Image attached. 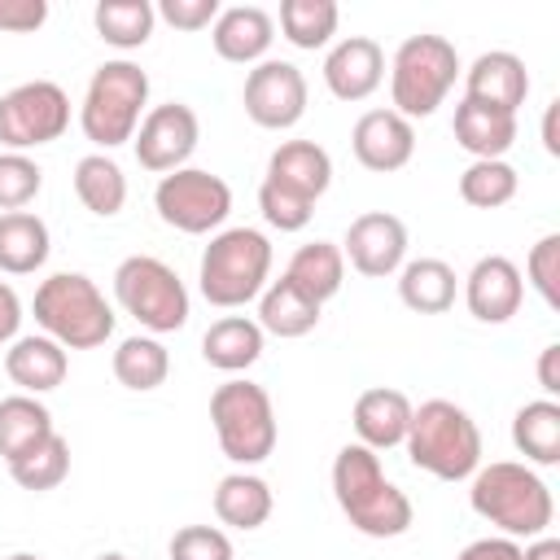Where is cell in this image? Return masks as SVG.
<instances>
[{
    "instance_id": "60d3db41",
    "label": "cell",
    "mask_w": 560,
    "mask_h": 560,
    "mask_svg": "<svg viewBox=\"0 0 560 560\" xmlns=\"http://www.w3.org/2000/svg\"><path fill=\"white\" fill-rule=\"evenodd\" d=\"M166 551H171V560H236L232 538L223 529H214V525H184V529H175Z\"/></svg>"
},
{
    "instance_id": "f6af8a7d",
    "label": "cell",
    "mask_w": 560,
    "mask_h": 560,
    "mask_svg": "<svg viewBox=\"0 0 560 560\" xmlns=\"http://www.w3.org/2000/svg\"><path fill=\"white\" fill-rule=\"evenodd\" d=\"M18 328H22V302H18V293L0 280V346L18 341Z\"/></svg>"
},
{
    "instance_id": "ab89813d",
    "label": "cell",
    "mask_w": 560,
    "mask_h": 560,
    "mask_svg": "<svg viewBox=\"0 0 560 560\" xmlns=\"http://www.w3.org/2000/svg\"><path fill=\"white\" fill-rule=\"evenodd\" d=\"M525 276H529V284L538 289V298H542L551 311H560V232H547V236L529 249Z\"/></svg>"
},
{
    "instance_id": "d6986e66",
    "label": "cell",
    "mask_w": 560,
    "mask_h": 560,
    "mask_svg": "<svg viewBox=\"0 0 560 560\" xmlns=\"http://www.w3.org/2000/svg\"><path fill=\"white\" fill-rule=\"evenodd\" d=\"M464 96L477 101V105H494V109H508L516 114L529 96V70L516 52L508 48H494V52H481L472 66H468V79H464Z\"/></svg>"
},
{
    "instance_id": "8fae6325",
    "label": "cell",
    "mask_w": 560,
    "mask_h": 560,
    "mask_svg": "<svg viewBox=\"0 0 560 560\" xmlns=\"http://www.w3.org/2000/svg\"><path fill=\"white\" fill-rule=\"evenodd\" d=\"M70 127V96L52 79L18 83L0 96V144L9 153H26L61 140Z\"/></svg>"
},
{
    "instance_id": "7c38bea8",
    "label": "cell",
    "mask_w": 560,
    "mask_h": 560,
    "mask_svg": "<svg viewBox=\"0 0 560 560\" xmlns=\"http://www.w3.org/2000/svg\"><path fill=\"white\" fill-rule=\"evenodd\" d=\"M245 114L262 131H289L306 114V74L293 61L267 57L245 74Z\"/></svg>"
},
{
    "instance_id": "7dc6e473",
    "label": "cell",
    "mask_w": 560,
    "mask_h": 560,
    "mask_svg": "<svg viewBox=\"0 0 560 560\" xmlns=\"http://www.w3.org/2000/svg\"><path fill=\"white\" fill-rule=\"evenodd\" d=\"M521 560H560V538H534L529 547H521Z\"/></svg>"
},
{
    "instance_id": "7402d4cb",
    "label": "cell",
    "mask_w": 560,
    "mask_h": 560,
    "mask_svg": "<svg viewBox=\"0 0 560 560\" xmlns=\"http://www.w3.org/2000/svg\"><path fill=\"white\" fill-rule=\"evenodd\" d=\"M455 144L464 153H472V162H490V158H503L512 144H516V114L508 109H494V105H477V101H459L455 105Z\"/></svg>"
},
{
    "instance_id": "ee69618b",
    "label": "cell",
    "mask_w": 560,
    "mask_h": 560,
    "mask_svg": "<svg viewBox=\"0 0 560 560\" xmlns=\"http://www.w3.org/2000/svg\"><path fill=\"white\" fill-rule=\"evenodd\" d=\"M455 560H521V542L516 538H477V542H468Z\"/></svg>"
},
{
    "instance_id": "8992f818",
    "label": "cell",
    "mask_w": 560,
    "mask_h": 560,
    "mask_svg": "<svg viewBox=\"0 0 560 560\" xmlns=\"http://www.w3.org/2000/svg\"><path fill=\"white\" fill-rule=\"evenodd\" d=\"M144 105H149V74L136 61L118 57L92 70L83 105H79V127L92 144L118 149L136 136Z\"/></svg>"
},
{
    "instance_id": "f1b7e54d",
    "label": "cell",
    "mask_w": 560,
    "mask_h": 560,
    "mask_svg": "<svg viewBox=\"0 0 560 560\" xmlns=\"http://www.w3.org/2000/svg\"><path fill=\"white\" fill-rule=\"evenodd\" d=\"M512 446L529 464H560V402L556 398H534L512 416Z\"/></svg>"
},
{
    "instance_id": "3957f363",
    "label": "cell",
    "mask_w": 560,
    "mask_h": 560,
    "mask_svg": "<svg viewBox=\"0 0 560 560\" xmlns=\"http://www.w3.org/2000/svg\"><path fill=\"white\" fill-rule=\"evenodd\" d=\"M402 446H407V459L438 481H464L481 468V429L451 398H429L411 407Z\"/></svg>"
},
{
    "instance_id": "8d00e7d4",
    "label": "cell",
    "mask_w": 560,
    "mask_h": 560,
    "mask_svg": "<svg viewBox=\"0 0 560 560\" xmlns=\"http://www.w3.org/2000/svg\"><path fill=\"white\" fill-rule=\"evenodd\" d=\"M521 188V175L512 162L503 158H490V162H472L464 175H459V197L472 206V210H499L516 197Z\"/></svg>"
},
{
    "instance_id": "30bf717a",
    "label": "cell",
    "mask_w": 560,
    "mask_h": 560,
    "mask_svg": "<svg viewBox=\"0 0 560 560\" xmlns=\"http://www.w3.org/2000/svg\"><path fill=\"white\" fill-rule=\"evenodd\" d=\"M153 210L166 228L188 232V236H206V232L223 228V219L232 214V188H228V179H219L201 166H179V171L158 179Z\"/></svg>"
},
{
    "instance_id": "836d02e7",
    "label": "cell",
    "mask_w": 560,
    "mask_h": 560,
    "mask_svg": "<svg viewBox=\"0 0 560 560\" xmlns=\"http://www.w3.org/2000/svg\"><path fill=\"white\" fill-rule=\"evenodd\" d=\"M153 22H158V13H153L149 0H101V4L92 9L96 35H101L105 44L122 48V52L144 48L149 35H153Z\"/></svg>"
},
{
    "instance_id": "7a4b0ae2",
    "label": "cell",
    "mask_w": 560,
    "mask_h": 560,
    "mask_svg": "<svg viewBox=\"0 0 560 560\" xmlns=\"http://www.w3.org/2000/svg\"><path fill=\"white\" fill-rule=\"evenodd\" d=\"M468 503L481 521L503 529V538H542L556 516V499L547 481L516 459H494L472 472Z\"/></svg>"
},
{
    "instance_id": "c3c4849f",
    "label": "cell",
    "mask_w": 560,
    "mask_h": 560,
    "mask_svg": "<svg viewBox=\"0 0 560 560\" xmlns=\"http://www.w3.org/2000/svg\"><path fill=\"white\" fill-rule=\"evenodd\" d=\"M556 114H560V101H551L547 114H542V149H547L551 158L560 153V140H556Z\"/></svg>"
},
{
    "instance_id": "1f68e13d",
    "label": "cell",
    "mask_w": 560,
    "mask_h": 560,
    "mask_svg": "<svg viewBox=\"0 0 560 560\" xmlns=\"http://www.w3.org/2000/svg\"><path fill=\"white\" fill-rule=\"evenodd\" d=\"M52 433V411L35 394H9L0 398V459H18L39 438Z\"/></svg>"
},
{
    "instance_id": "ffe728a7",
    "label": "cell",
    "mask_w": 560,
    "mask_h": 560,
    "mask_svg": "<svg viewBox=\"0 0 560 560\" xmlns=\"http://www.w3.org/2000/svg\"><path fill=\"white\" fill-rule=\"evenodd\" d=\"M350 424H354V433H359V446H368V451L402 446L407 424H411V398H407L402 389L372 385V389H363V394L354 398Z\"/></svg>"
},
{
    "instance_id": "9c48e42d",
    "label": "cell",
    "mask_w": 560,
    "mask_h": 560,
    "mask_svg": "<svg viewBox=\"0 0 560 560\" xmlns=\"http://www.w3.org/2000/svg\"><path fill=\"white\" fill-rule=\"evenodd\" d=\"M114 298L153 337L179 332L188 324V289L175 276V267H166L153 254H131V258L118 262V271H114Z\"/></svg>"
},
{
    "instance_id": "603a6c76",
    "label": "cell",
    "mask_w": 560,
    "mask_h": 560,
    "mask_svg": "<svg viewBox=\"0 0 560 560\" xmlns=\"http://www.w3.org/2000/svg\"><path fill=\"white\" fill-rule=\"evenodd\" d=\"M4 372L9 381L22 389V394H48L66 381L70 372V359H66V346H57L52 337L35 332V337H18L9 341L4 350Z\"/></svg>"
},
{
    "instance_id": "9a60e30c",
    "label": "cell",
    "mask_w": 560,
    "mask_h": 560,
    "mask_svg": "<svg viewBox=\"0 0 560 560\" xmlns=\"http://www.w3.org/2000/svg\"><path fill=\"white\" fill-rule=\"evenodd\" d=\"M521 298H525V276L503 254L477 258L472 271L464 276V302L481 324H508L521 311Z\"/></svg>"
},
{
    "instance_id": "f907efd6",
    "label": "cell",
    "mask_w": 560,
    "mask_h": 560,
    "mask_svg": "<svg viewBox=\"0 0 560 560\" xmlns=\"http://www.w3.org/2000/svg\"><path fill=\"white\" fill-rule=\"evenodd\" d=\"M4 560H39V556H31V551H13V556H4Z\"/></svg>"
},
{
    "instance_id": "277c9868",
    "label": "cell",
    "mask_w": 560,
    "mask_h": 560,
    "mask_svg": "<svg viewBox=\"0 0 560 560\" xmlns=\"http://www.w3.org/2000/svg\"><path fill=\"white\" fill-rule=\"evenodd\" d=\"M35 324L66 350H96L114 337V306L83 271H57L35 289Z\"/></svg>"
},
{
    "instance_id": "f546056e",
    "label": "cell",
    "mask_w": 560,
    "mask_h": 560,
    "mask_svg": "<svg viewBox=\"0 0 560 560\" xmlns=\"http://www.w3.org/2000/svg\"><path fill=\"white\" fill-rule=\"evenodd\" d=\"M74 197L96 214L114 219L127 206V175L109 153H88L74 162Z\"/></svg>"
},
{
    "instance_id": "5b68a950",
    "label": "cell",
    "mask_w": 560,
    "mask_h": 560,
    "mask_svg": "<svg viewBox=\"0 0 560 560\" xmlns=\"http://www.w3.org/2000/svg\"><path fill=\"white\" fill-rule=\"evenodd\" d=\"M271 276V241L258 228H223L210 236L197 262L201 298L219 311H236L267 289Z\"/></svg>"
},
{
    "instance_id": "b9f144b4",
    "label": "cell",
    "mask_w": 560,
    "mask_h": 560,
    "mask_svg": "<svg viewBox=\"0 0 560 560\" xmlns=\"http://www.w3.org/2000/svg\"><path fill=\"white\" fill-rule=\"evenodd\" d=\"M153 13L171 22L175 31H206L219 18V0H162L153 4Z\"/></svg>"
},
{
    "instance_id": "ac0fdd59",
    "label": "cell",
    "mask_w": 560,
    "mask_h": 560,
    "mask_svg": "<svg viewBox=\"0 0 560 560\" xmlns=\"http://www.w3.org/2000/svg\"><path fill=\"white\" fill-rule=\"evenodd\" d=\"M276 39V18L258 4H232V9H219L214 26H210V44L223 61L232 66H254L267 57Z\"/></svg>"
},
{
    "instance_id": "681fc988",
    "label": "cell",
    "mask_w": 560,
    "mask_h": 560,
    "mask_svg": "<svg viewBox=\"0 0 560 560\" xmlns=\"http://www.w3.org/2000/svg\"><path fill=\"white\" fill-rule=\"evenodd\" d=\"M96 560H127V556H122V551H101Z\"/></svg>"
},
{
    "instance_id": "d4e9b609",
    "label": "cell",
    "mask_w": 560,
    "mask_h": 560,
    "mask_svg": "<svg viewBox=\"0 0 560 560\" xmlns=\"http://www.w3.org/2000/svg\"><path fill=\"white\" fill-rule=\"evenodd\" d=\"M48 223L31 210L0 214V271L4 276H31L48 262Z\"/></svg>"
},
{
    "instance_id": "52a82bcc",
    "label": "cell",
    "mask_w": 560,
    "mask_h": 560,
    "mask_svg": "<svg viewBox=\"0 0 560 560\" xmlns=\"http://www.w3.org/2000/svg\"><path fill=\"white\" fill-rule=\"evenodd\" d=\"M455 74H459V52L446 35H407L389 61L394 114H402L407 122L429 118L455 88Z\"/></svg>"
},
{
    "instance_id": "74e56055",
    "label": "cell",
    "mask_w": 560,
    "mask_h": 560,
    "mask_svg": "<svg viewBox=\"0 0 560 560\" xmlns=\"http://www.w3.org/2000/svg\"><path fill=\"white\" fill-rule=\"evenodd\" d=\"M44 188V171L35 158L26 153H0V214L9 210H26Z\"/></svg>"
},
{
    "instance_id": "d6a6232c",
    "label": "cell",
    "mask_w": 560,
    "mask_h": 560,
    "mask_svg": "<svg viewBox=\"0 0 560 560\" xmlns=\"http://www.w3.org/2000/svg\"><path fill=\"white\" fill-rule=\"evenodd\" d=\"M114 376L122 389H136V394H149L158 389L166 376H171V354L158 337H122L118 350H114Z\"/></svg>"
},
{
    "instance_id": "4dcf8cb0",
    "label": "cell",
    "mask_w": 560,
    "mask_h": 560,
    "mask_svg": "<svg viewBox=\"0 0 560 560\" xmlns=\"http://www.w3.org/2000/svg\"><path fill=\"white\" fill-rule=\"evenodd\" d=\"M214 516L232 529H258L271 516V486L258 472H228L214 490Z\"/></svg>"
},
{
    "instance_id": "f35d334b",
    "label": "cell",
    "mask_w": 560,
    "mask_h": 560,
    "mask_svg": "<svg viewBox=\"0 0 560 560\" xmlns=\"http://www.w3.org/2000/svg\"><path fill=\"white\" fill-rule=\"evenodd\" d=\"M258 210L280 232H302L311 223V214H315V206L306 197H298V192H289V188H280L271 179H262V188H258Z\"/></svg>"
},
{
    "instance_id": "5bb4252c",
    "label": "cell",
    "mask_w": 560,
    "mask_h": 560,
    "mask_svg": "<svg viewBox=\"0 0 560 560\" xmlns=\"http://www.w3.org/2000/svg\"><path fill=\"white\" fill-rule=\"evenodd\" d=\"M341 258L368 280L394 276L407 262V223L389 210H368V214L350 219L346 241H341Z\"/></svg>"
},
{
    "instance_id": "bcb514c9",
    "label": "cell",
    "mask_w": 560,
    "mask_h": 560,
    "mask_svg": "<svg viewBox=\"0 0 560 560\" xmlns=\"http://www.w3.org/2000/svg\"><path fill=\"white\" fill-rule=\"evenodd\" d=\"M538 385H542L547 398L560 394V346H556V341L542 346V354H538Z\"/></svg>"
},
{
    "instance_id": "e0dca14e",
    "label": "cell",
    "mask_w": 560,
    "mask_h": 560,
    "mask_svg": "<svg viewBox=\"0 0 560 560\" xmlns=\"http://www.w3.org/2000/svg\"><path fill=\"white\" fill-rule=\"evenodd\" d=\"M385 79V52L368 35H346L324 57V83L337 101H368Z\"/></svg>"
},
{
    "instance_id": "ba28073f",
    "label": "cell",
    "mask_w": 560,
    "mask_h": 560,
    "mask_svg": "<svg viewBox=\"0 0 560 560\" xmlns=\"http://www.w3.org/2000/svg\"><path fill=\"white\" fill-rule=\"evenodd\" d=\"M210 424H214L219 451L241 468L262 464L280 438L271 394L245 376H232L210 394Z\"/></svg>"
},
{
    "instance_id": "e575fe53",
    "label": "cell",
    "mask_w": 560,
    "mask_h": 560,
    "mask_svg": "<svg viewBox=\"0 0 560 560\" xmlns=\"http://www.w3.org/2000/svg\"><path fill=\"white\" fill-rule=\"evenodd\" d=\"M66 472H70V442L57 429L48 438H39L31 451H22L18 459H9V477L22 490H35V494L57 490L66 481Z\"/></svg>"
},
{
    "instance_id": "7bdbcfd3",
    "label": "cell",
    "mask_w": 560,
    "mask_h": 560,
    "mask_svg": "<svg viewBox=\"0 0 560 560\" xmlns=\"http://www.w3.org/2000/svg\"><path fill=\"white\" fill-rule=\"evenodd\" d=\"M48 22V0H0V31L31 35Z\"/></svg>"
},
{
    "instance_id": "44dd1931",
    "label": "cell",
    "mask_w": 560,
    "mask_h": 560,
    "mask_svg": "<svg viewBox=\"0 0 560 560\" xmlns=\"http://www.w3.org/2000/svg\"><path fill=\"white\" fill-rule=\"evenodd\" d=\"M267 179L289 188V192H298V197H306L315 206L332 184V158L315 140H284L267 158Z\"/></svg>"
},
{
    "instance_id": "484cf974",
    "label": "cell",
    "mask_w": 560,
    "mask_h": 560,
    "mask_svg": "<svg viewBox=\"0 0 560 560\" xmlns=\"http://www.w3.org/2000/svg\"><path fill=\"white\" fill-rule=\"evenodd\" d=\"M398 298L416 315H442L455 306V267L442 258H411L398 267Z\"/></svg>"
},
{
    "instance_id": "d590c367",
    "label": "cell",
    "mask_w": 560,
    "mask_h": 560,
    "mask_svg": "<svg viewBox=\"0 0 560 560\" xmlns=\"http://www.w3.org/2000/svg\"><path fill=\"white\" fill-rule=\"evenodd\" d=\"M337 22H341V9L337 0H284L280 4V31L293 48H324L332 35H337Z\"/></svg>"
},
{
    "instance_id": "4316f807",
    "label": "cell",
    "mask_w": 560,
    "mask_h": 560,
    "mask_svg": "<svg viewBox=\"0 0 560 560\" xmlns=\"http://www.w3.org/2000/svg\"><path fill=\"white\" fill-rule=\"evenodd\" d=\"M284 280H289L293 289H302L311 302L324 306V302L337 298L341 284H346V258H341V245H332V241H311V245H302V249L289 258Z\"/></svg>"
},
{
    "instance_id": "2e32d148",
    "label": "cell",
    "mask_w": 560,
    "mask_h": 560,
    "mask_svg": "<svg viewBox=\"0 0 560 560\" xmlns=\"http://www.w3.org/2000/svg\"><path fill=\"white\" fill-rule=\"evenodd\" d=\"M350 149H354L359 166L389 175V171H402L411 162L416 127L394 109H368V114H359V122L350 131Z\"/></svg>"
},
{
    "instance_id": "cb8c5ba5",
    "label": "cell",
    "mask_w": 560,
    "mask_h": 560,
    "mask_svg": "<svg viewBox=\"0 0 560 560\" xmlns=\"http://www.w3.org/2000/svg\"><path fill=\"white\" fill-rule=\"evenodd\" d=\"M262 328L249 315H223L201 337V359L219 372H245L262 359Z\"/></svg>"
},
{
    "instance_id": "6da1fadb",
    "label": "cell",
    "mask_w": 560,
    "mask_h": 560,
    "mask_svg": "<svg viewBox=\"0 0 560 560\" xmlns=\"http://www.w3.org/2000/svg\"><path fill=\"white\" fill-rule=\"evenodd\" d=\"M332 494H337V508L346 512V521L368 538H398L416 521L411 499L385 477L381 455L359 446V442H346L337 451V459H332Z\"/></svg>"
},
{
    "instance_id": "83f0119b",
    "label": "cell",
    "mask_w": 560,
    "mask_h": 560,
    "mask_svg": "<svg viewBox=\"0 0 560 560\" xmlns=\"http://www.w3.org/2000/svg\"><path fill=\"white\" fill-rule=\"evenodd\" d=\"M319 324V302H311L302 289H293L284 276L271 280L262 293H258V328L280 337V341H293V337H306L311 328Z\"/></svg>"
},
{
    "instance_id": "4fadbf2b",
    "label": "cell",
    "mask_w": 560,
    "mask_h": 560,
    "mask_svg": "<svg viewBox=\"0 0 560 560\" xmlns=\"http://www.w3.org/2000/svg\"><path fill=\"white\" fill-rule=\"evenodd\" d=\"M197 140H201V122H197L192 105H184V101L153 105V109L140 118L136 136H131L136 162H140L144 171H153V175L179 171V166L192 158Z\"/></svg>"
}]
</instances>
